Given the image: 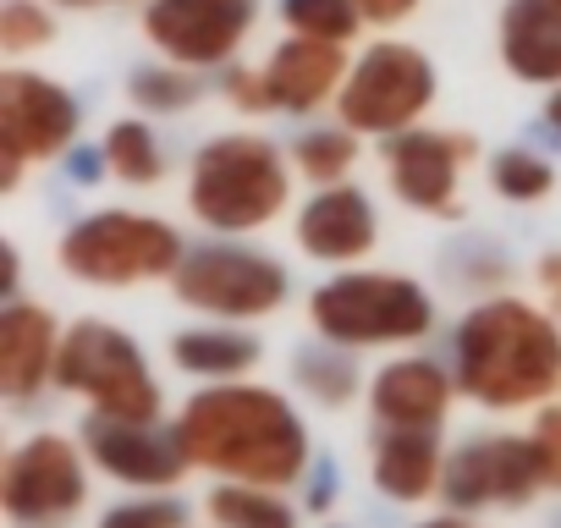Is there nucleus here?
<instances>
[{
	"label": "nucleus",
	"instance_id": "f257e3e1",
	"mask_svg": "<svg viewBox=\"0 0 561 528\" xmlns=\"http://www.w3.org/2000/svg\"><path fill=\"white\" fill-rule=\"evenodd\" d=\"M176 435L193 457V468H209L237 484L287 490L309 468V429L293 413V402L270 386H209L187 397Z\"/></svg>",
	"mask_w": 561,
	"mask_h": 528
},
{
	"label": "nucleus",
	"instance_id": "f03ea898",
	"mask_svg": "<svg viewBox=\"0 0 561 528\" xmlns=\"http://www.w3.org/2000/svg\"><path fill=\"white\" fill-rule=\"evenodd\" d=\"M457 386L495 413L539 408L561 386V331L523 298H484L457 325Z\"/></svg>",
	"mask_w": 561,
	"mask_h": 528
},
{
	"label": "nucleus",
	"instance_id": "7ed1b4c3",
	"mask_svg": "<svg viewBox=\"0 0 561 528\" xmlns=\"http://www.w3.org/2000/svg\"><path fill=\"white\" fill-rule=\"evenodd\" d=\"M293 198V171L259 133H226L193 154L187 209L209 231H259Z\"/></svg>",
	"mask_w": 561,
	"mask_h": 528
},
{
	"label": "nucleus",
	"instance_id": "20e7f679",
	"mask_svg": "<svg viewBox=\"0 0 561 528\" xmlns=\"http://www.w3.org/2000/svg\"><path fill=\"white\" fill-rule=\"evenodd\" d=\"M309 320L325 342L336 347H397L419 342L435 325V303L419 282L408 276H380V271H347L325 282L309 298Z\"/></svg>",
	"mask_w": 561,
	"mask_h": 528
},
{
	"label": "nucleus",
	"instance_id": "39448f33",
	"mask_svg": "<svg viewBox=\"0 0 561 528\" xmlns=\"http://www.w3.org/2000/svg\"><path fill=\"white\" fill-rule=\"evenodd\" d=\"M182 242L165 220L154 215H133V209H100L89 220H78L56 259L72 282L89 287H144V282H165L182 264Z\"/></svg>",
	"mask_w": 561,
	"mask_h": 528
},
{
	"label": "nucleus",
	"instance_id": "423d86ee",
	"mask_svg": "<svg viewBox=\"0 0 561 528\" xmlns=\"http://www.w3.org/2000/svg\"><path fill=\"white\" fill-rule=\"evenodd\" d=\"M56 386L83 397L94 413L105 418H138V424H160V386L144 364V347L105 325V320H83L61 336V358H56Z\"/></svg>",
	"mask_w": 561,
	"mask_h": 528
},
{
	"label": "nucleus",
	"instance_id": "0eeeda50",
	"mask_svg": "<svg viewBox=\"0 0 561 528\" xmlns=\"http://www.w3.org/2000/svg\"><path fill=\"white\" fill-rule=\"evenodd\" d=\"M287 271L280 259L270 253H253V248H187L176 276H171V292L209 314V320H264L287 303Z\"/></svg>",
	"mask_w": 561,
	"mask_h": 528
},
{
	"label": "nucleus",
	"instance_id": "6e6552de",
	"mask_svg": "<svg viewBox=\"0 0 561 528\" xmlns=\"http://www.w3.org/2000/svg\"><path fill=\"white\" fill-rule=\"evenodd\" d=\"M430 100H435L430 56L413 50V45L380 39L353 61V72L336 94V111H342V127L391 138V133H408L430 111Z\"/></svg>",
	"mask_w": 561,
	"mask_h": 528
},
{
	"label": "nucleus",
	"instance_id": "1a4fd4ad",
	"mask_svg": "<svg viewBox=\"0 0 561 528\" xmlns=\"http://www.w3.org/2000/svg\"><path fill=\"white\" fill-rule=\"evenodd\" d=\"M78 138V100L39 72H0V187H18L28 160H56Z\"/></svg>",
	"mask_w": 561,
	"mask_h": 528
},
{
	"label": "nucleus",
	"instance_id": "9d476101",
	"mask_svg": "<svg viewBox=\"0 0 561 528\" xmlns=\"http://www.w3.org/2000/svg\"><path fill=\"white\" fill-rule=\"evenodd\" d=\"M539 490H545V468L534 435H473L440 468V495L451 512L528 506Z\"/></svg>",
	"mask_w": 561,
	"mask_h": 528
},
{
	"label": "nucleus",
	"instance_id": "9b49d317",
	"mask_svg": "<svg viewBox=\"0 0 561 528\" xmlns=\"http://www.w3.org/2000/svg\"><path fill=\"white\" fill-rule=\"evenodd\" d=\"M83 457L67 435H34L0 468V506L18 528H56L83 506Z\"/></svg>",
	"mask_w": 561,
	"mask_h": 528
},
{
	"label": "nucleus",
	"instance_id": "f8f14e48",
	"mask_svg": "<svg viewBox=\"0 0 561 528\" xmlns=\"http://www.w3.org/2000/svg\"><path fill=\"white\" fill-rule=\"evenodd\" d=\"M479 154V144L468 133H424V127H408V133H391L386 149H380V165H386V187L419 209V215H446L457 220L462 215V165Z\"/></svg>",
	"mask_w": 561,
	"mask_h": 528
},
{
	"label": "nucleus",
	"instance_id": "ddd939ff",
	"mask_svg": "<svg viewBox=\"0 0 561 528\" xmlns=\"http://www.w3.org/2000/svg\"><path fill=\"white\" fill-rule=\"evenodd\" d=\"M259 0H149L144 34L176 67H220L242 50Z\"/></svg>",
	"mask_w": 561,
	"mask_h": 528
},
{
	"label": "nucleus",
	"instance_id": "4468645a",
	"mask_svg": "<svg viewBox=\"0 0 561 528\" xmlns=\"http://www.w3.org/2000/svg\"><path fill=\"white\" fill-rule=\"evenodd\" d=\"M83 451L100 473L122 484H149V490L176 484L193 468L176 424H138V418H105V413L83 418Z\"/></svg>",
	"mask_w": 561,
	"mask_h": 528
},
{
	"label": "nucleus",
	"instance_id": "2eb2a0df",
	"mask_svg": "<svg viewBox=\"0 0 561 528\" xmlns=\"http://www.w3.org/2000/svg\"><path fill=\"white\" fill-rule=\"evenodd\" d=\"M380 242V226H375V204L364 187H325L304 204L298 215V248L309 259H325V264H353L364 259L369 248Z\"/></svg>",
	"mask_w": 561,
	"mask_h": 528
},
{
	"label": "nucleus",
	"instance_id": "dca6fc26",
	"mask_svg": "<svg viewBox=\"0 0 561 528\" xmlns=\"http://www.w3.org/2000/svg\"><path fill=\"white\" fill-rule=\"evenodd\" d=\"M369 408L386 429H440L451 413V375L430 358L386 364L369 386Z\"/></svg>",
	"mask_w": 561,
	"mask_h": 528
},
{
	"label": "nucleus",
	"instance_id": "f3484780",
	"mask_svg": "<svg viewBox=\"0 0 561 528\" xmlns=\"http://www.w3.org/2000/svg\"><path fill=\"white\" fill-rule=\"evenodd\" d=\"M61 336L56 314L39 303H12L0 320V391L12 402H28L45 380H56V358H61Z\"/></svg>",
	"mask_w": 561,
	"mask_h": 528
},
{
	"label": "nucleus",
	"instance_id": "a211bd4d",
	"mask_svg": "<svg viewBox=\"0 0 561 528\" xmlns=\"http://www.w3.org/2000/svg\"><path fill=\"white\" fill-rule=\"evenodd\" d=\"M264 72H270V89H275V111H320L347 83V50L331 45V39L293 34L287 45H275Z\"/></svg>",
	"mask_w": 561,
	"mask_h": 528
},
{
	"label": "nucleus",
	"instance_id": "6ab92c4d",
	"mask_svg": "<svg viewBox=\"0 0 561 528\" xmlns=\"http://www.w3.org/2000/svg\"><path fill=\"white\" fill-rule=\"evenodd\" d=\"M501 61L517 83L561 89V7L556 0H506Z\"/></svg>",
	"mask_w": 561,
	"mask_h": 528
},
{
	"label": "nucleus",
	"instance_id": "aec40b11",
	"mask_svg": "<svg viewBox=\"0 0 561 528\" xmlns=\"http://www.w3.org/2000/svg\"><path fill=\"white\" fill-rule=\"evenodd\" d=\"M369 468H375V484H380L386 501L413 506V501H430L440 490L446 457H440L435 429H386L375 440V462Z\"/></svg>",
	"mask_w": 561,
	"mask_h": 528
},
{
	"label": "nucleus",
	"instance_id": "412c9836",
	"mask_svg": "<svg viewBox=\"0 0 561 528\" xmlns=\"http://www.w3.org/2000/svg\"><path fill=\"white\" fill-rule=\"evenodd\" d=\"M171 364L198 375V380H237L259 364V342L248 331H226V325L182 331V336H171Z\"/></svg>",
	"mask_w": 561,
	"mask_h": 528
},
{
	"label": "nucleus",
	"instance_id": "4be33fe9",
	"mask_svg": "<svg viewBox=\"0 0 561 528\" xmlns=\"http://www.w3.org/2000/svg\"><path fill=\"white\" fill-rule=\"evenodd\" d=\"M209 523L215 528H298V512L280 501V490H264V484H215L209 501H204Z\"/></svg>",
	"mask_w": 561,
	"mask_h": 528
},
{
	"label": "nucleus",
	"instance_id": "5701e85b",
	"mask_svg": "<svg viewBox=\"0 0 561 528\" xmlns=\"http://www.w3.org/2000/svg\"><path fill=\"white\" fill-rule=\"evenodd\" d=\"M105 165H111L122 182H133V187H154V182L165 176V154H160L154 133H149L144 122H133V116L105 133Z\"/></svg>",
	"mask_w": 561,
	"mask_h": 528
},
{
	"label": "nucleus",
	"instance_id": "b1692460",
	"mask_svg": "<svg viewBox=\"0 0 561 528\" xmlns=\"http://www.w3.org/2000/svg\"><path fill=\"white\" fill-rule=\"evenodd\" d=\"M293 160H298V171H304L309 182L336 187V182L353 171V160H358V133H353V127H314V133H304V138L293 144Z\"/></svg>",
	"mask_w": 561,
	"mask_h": 528
},
{
	"label": "nucleus",
	"instance_id": "393cba45",
	"mask_svg": "<svg viewBox=\"0 0 561 528\" xmlns=\"http://www.w3.org/2000/svg\"><path fill=\"white\" fill-rule=\"evenodd\" d=\"M293 380L320 402V408H342L353 391H358V364L331 342V347H314V353H298L293 364Z\"/></svg>",
	"mask_w": 561,
	"mask_h": 528
},
{
	"label": "nucleus",
	"instance_id": "a878e982",
	"mask_svg": "<svg viewBox=\"0 0 561 528\" xmlns=\"http://www.w3.org/2000/svg\"><path fill=\"white\" fill-rule=\"evenodd\" d=\"M280 18H287L293 34L304 39H331V45H353L364 18L353 0H280Z\"/></svg>",
	"mask_w": 561,
	"mask_h": 528
},
{
	"label": "nucleus",
	"instance_id": "bb28decb",
	"mask_svg": "<svg viewBox=\"0 0 561 528\" xmlns=\"http://www.w3.org/2000/svg\"><path fill=\"white\" fill-rule=\"evenodd\" d=\"M490 182H495L501 198L534 204V198H545V193L556 187V171H550V160L534 154V149H501V154L490 160Z\"/></svg>",
	"mask_w": 561,
	"mask_h": 528
},
{
	"label": "nucleus",
	"instance_id": "cd10ccee",
	"mask_svg": "<svg viewBox=\"0 0 561 528\" xmlns=\"http://www.w3.org/2000/svg\"><path fill=\"white\" fill-rule=\"evenodd\" d=\"M127 94L144 111H187L198 100V78H193V67H176V61L171 67H144V72H133Z\"/></svg>",
	"mask_w": 561,
	"mask_h": 528
},
{
	"label": "nucleus",
	"instance_id": "c85d7f7f",
	"mask_svg": "<svg viewBox=\"0 0 561 528\" xmlns=\"http://www.w3.org/2000/svg\"><path fill=\"white\" fill-rule=\"evenodd\" d=\"M50 39H56V18L39 7V0H7V7H0V50L7 56L39 50Z\"/></svg>",
	"mask_w": 561,
	"mask_h": 528
},
{
	"label": "nucleus",
	"instance_id": "c756f323",
	"mask_svg": "<svg viewBox=\"0 0 561 528\" xmlns=\"http://www.w3.org/2000/svg\"><path fill=\"white\" fill-rule=\"evenodd\" d=\"M182 523H187V506L176 495H138L100 517V528H182Z\"/></svg>",
	"mask_w": 561,
	"mask_h": 528
},
{
	"label": "nucleus",
	"instance_id": "7c9ffc66",
	"mask_svg": "<svg viewBox=\"0 0 561 528\" xmlns=\"http://www.w3.org/2000/svg\"><path fill=\"white\" fill-rule=\"evenodd\" d=\"M220 89H226V100H231L237 111H248V116L275 111V89H270V72H264V67H231V72L220 78Z\"/></svg>",
	"mask_w": 561,
	"mask_h": 528
},
{
	"label": "nucleus",
	"instance_id": "2f4dec72",
	"mask_svg": "<svg viewBox=\"0 0 561 528\" xmlns=\"http://www.w3.org/2000/svg\"><path fill=\"white\" fill-rule=\"evenodd\" d=\"M528 435H534V451L545 468V490H561V408H539Z\"/></svg>",
	"mask_w": 561,
	"mask_h": 528
},
{
	"label": "nucleus",
	"instance_id": "473e14b6",
	"mask_svg": "<svg viewBox=\"0 0 561 528\" xmlns=\"http://www.w3.org/2000/svg\"><path fill=\"white\" fill-rule=\"evenodd\" d=\"M353 7H358V18H364V23L391 28V23H402V18H413V12H419V0H353Z\"/></svg>",
	"mask_w": 561,
	"mask_h": 528
},
{
	"label": "nucleus",
	"instance_id": "72a5a7b5",
	"mask_svg": "<svg viewBox=\"0 0 561 528\" xmlns=\"http://www.w3.org/2000/svg\"><path fill=\"white\" fill-rule=\"evenodd\" d=\"M539 292H545V303L561 314V253H545V259H539Z\"/></svg>",
	"mask_w": 561,
	"mask_h": 528
},
{
	"label": "nucleus",
	"instance_id": "f704fd0d",
	"mask_svg": "<svg viewBox=\"0 0 561 528\" xmlns=\"http://www.w3.org/2000/svg\"><path fill=\"white\" fill-rule=\"evenodd\" d=\"M331 495H336V468H331V462H314V495H309V506L325 512Z\"/></svg>",
	"mask_w": 561,
	"mask_h": 528
},
{
	"label": "nucleus",
	"instance_id": "c9c22d12",
	"mask_svg": "<svg viewBox=\"0 0 561 528\" xmlns=\"http://www.w3.org/2000/svg\"><path fill=\"white\" fill-rule=\"evenodd\" d=\"M100 160H105V154H78V160H72V176H78V182H100V176H94Z\"/></svg>",
	"mask_w": 561,
	"mask_h": 528
},
{
	"label": "nucleus",
	"instance_id": "e433bc0d",
	"mask_svg": "<svg viewBox=\"0 0 561 528\" xmlns=\"http://www.w3.org/2000/svg\"><path fill=\"white\" fill-rule=\"evenodd\" d=\"M545 122H550V127H556V133H561V89H556V94H550V105H545Z\"/></svg>",
	"mask_w": 561,
	"mask_h": 528
},
{
	"label": "nucleus",
	"instance_id": "4c0bfd02",
	"mask_svg": "<svg viewBox=\"0 0 561 528\" xmlns=\"http://www.w3.org/2000/svg\"><path fill=\"white\" fill-rule=\"evenodd\" d=\"M419 528H473V523H462V517H430V523H419Z\"/></svg>",
	"mask_w": 561,
	"mask_h": 528
},
{
	"label": "nucleus",
	"instance_id": "58836bf2",
	"mask_svg": "<svg viewBox=\"0 0 561 528\" xmlns=\"http://www.w3.org/2000/svg\"><path fill=\"white\" fill-rule=\"evenodd\" d=\"M56 7H100V0H56Z\"/></svg>",
	"mask_w": 561,
	"mask_h": 528
},
{
	"label": "nucleus",
	"instance_id": "ea45409f",
	"mask_svg": "<svg viewBox=\"0 0 561 528\" xmlns=\"http://www.w3.org/2000/svg\"><path fill=\"white\" fill-rule=\"evenodd\" d=\"M556 7H561V0H556Z\"/></svg>",
	"mask_w": 561,
	"mask_h": 528
}]
</instances>
